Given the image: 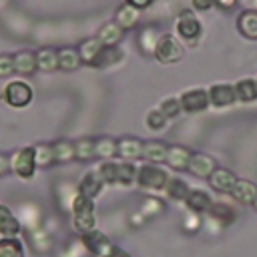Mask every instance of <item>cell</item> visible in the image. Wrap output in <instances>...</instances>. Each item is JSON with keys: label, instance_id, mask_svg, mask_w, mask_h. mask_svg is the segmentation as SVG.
Instances as JSON below:
<instances>
[{"label": "cell", "instance_id": "obj_25", "mask_svg": "<svg viewBox=\"0 0 257 257\" xmlns=\"http://www.w3.org/2000/svg\"><path fill=\"white\" fill-rule=\"evenodd\" d=\"M122 60V50L116 48V46H104L98 56L94 58V62L90 66L94 68H106V66H112V64H118Z\"/></svg>", "mask_w": 257, "mask_h": 257}, {"label": "cell", "instance_id": "obj_12", "mask_svg": "<svg viewBox=\"0 0 257 257\" xmlns=\"http://www.w3.org/2000/svg\"><path fill=\"white\" fill-rule=\"evenodd\" d=\"M143 141L137 139V137H122L116 141V155L124 161H135V159H141L143 157Z\"/></svg>", "mask_w": 257, "mask_h": 257}, {"label": "cell", "instance_id": "obj_15", "mask_svg": "<svg viewBox=\"0 0 257 257\" xmlns=\"http://www.w3.org/2000/svg\"><path fill=\"white\" fill-rule=\"evenodd\" d=\"M191 151L185 145H171L169 153H167V165L175 171H187L189 169V161H191Z\"/></svg>", "mask_w": 257, "mask_h": 257}, {"label": "cell", "instance_id": "obj_28", "mask_svg": "<svg viewBox=\"0 0 257 257\" xmlns=\"http://www.w3.org/2000/svg\"><path fill=\"white\" fill-rule=\"evenodd\" d=\"M163 191H165V193L169 195V199H173V201H185L187 195H189V191H191V187H189L181 177H173V179L167 181V185H165Z\"/></svg>", "mask_w": 257, "mask_h": 257}, {"label": "cell", "instance_id": "obj_11", "mask_svg": "<svg viewBox=\"0 0 257 257\" xmlns=\"http://www.w3.org/2000/svg\"><path fill=\"white\" fill-rule=\"evenodd\" d=\"M237 100L233 84H213L209 88V102L213 106H231Z\"/></svg>", "mask_w": 257, "mask_h": 257}, {"label": "cell", "instance_id": "obj_5", "mask_svg": "<svg viewBox=\"0 0 257 257\" xmlns=\"http://www.w3.org/2000/svg\"><path fill=\"white\" fill-rule=\"evenodd\" d=\"M10 169L20 177V179H32L36 171V161H34V147H24L18 149L10 157Z\"/></svg>", "mask_w": 257, "mask_h": 257}, {"label": "cell", "instance_id": "obj_8", "mask_svg": "<svg viewBox=\"0 0 257 257\" xmlns=\"http://www.w3.org/2000/svg\"><path fill=\"white\" fill-rule=\"evenodd\" d=\"M82 239V247L88 251V253H92V255H96V257H104L108 251H110V247H112V243H110V239L102 233V231H98V229H92V231H88V233H84V235H80Z\"/></svg>", "mask_w": 257, "mask_h": 257}, {"label": "cell", "instance_id": "obj_37", "mask_svg": "<svg viewBox=\"0 0 257 257\" xmlns=\"http://www.w3.org/2000/svg\"><path fill=\"white\" fill-rule=\"evenodd\" d=\"M167 120H169V118L161 112V108H153V110H149L147 116H145V124H147L151 131H163L165 124H167Z\"/></svg>", "mask_w": 257, "mask_h": 257}, {"label": "cell", "instance_id": "obj_45", "mask_svg": "<svg viewBox=\"0 0 257 257\" xmlns=\"http://www.w3.org/2000/svg\"><path fill=\"white\" fill-rule=\"evenodd\" d=\"M239 0H215V6L221 10H231Z\"/></svg>", "mask_w": 257, "mask_h": 257}, {"label": "cell", "instance_id": "obj_13", "mask_svg": "<svg viewBox=\"0 0 257 257\" xmlns=\"http://www.w3.org/2000/svg\"><path fill=\"white\" fill-rule=\"evenodd\" d=\"M102 185H104V181L100 179L98 171L92 169V171L84 173V177L80 179V183H78V195L88 197V199L94 201V197H98V193L102 191Z\"/></svg>", "mask_w": 257, "mask_h": 257}, {"label": "cell", "instance_id": "obj_38", "mask_svg": "<svg viewBox=\"0 0 257 257\" xmlns=\"http://www.w3.org/2000/svg\"><path fill=\"white\" fill-rule=\"evenodd\" d=\"M116 167H118V163H114V161H104L98 165L96 171L106 185H116Z\"/></svg>", "mask_w": 257, "mask_h": 257}, {"label": "cell", "instance_id": "obj_7", "mask_svg": "<svg viewBox=\"0 0 257 257\" xmlns=\"http://www.w3.org/2000/svg\"><path fill=\"white\" fill-rule=\"evenodd\" d=\"M177 34L187 40L189 44H195L197 38L201 36V22L197 20V16L191 10H183L177 18Z\"/></svg>", "mask_w": 257, "mask_h": 257}, {"label": "cell", "instance_id": "obj_41", "mask_svg": "<svg viewBox=\"0 0 257 257\" xmlns=\"http://www.w3.org/2000/svg\"><path fill=\"white\" fill-rule=\"evenodd\" d=\"M14 72V58L10 54H0V78L10 76Z\"/></svg>", "mask_w": 257, "mask_h": 257}, {"label": "cell", "instance_id": "obj_6", "mask_svg": "<svg viewBox=\"0 0 257 257\" xmlns=\"http://www.w3.org/2000/svg\"><path fill=\"white\" fill-rule=\"evenodd\" d=\"M179 100H181L183 112H189V114L203 112V110L209 108V90H205V88H189L179 96Z\"/></svg>", "mask_w": 257, "mask_h": 257}, {"label": "cell", "instance_id": "obj_40", "mask_svg": "<svg viewBox=\"0 0 257 257\" xmlns=\"http://www.w3.org/2000/svg\"><path fill=\"white\" fill-rule=\"evenodd\" d=\"M141 46H143V50H155V44H157V40H159V36H153V30L151 28H147V30H143V34H141Z\"/></svg>", "mask_w": 257, "mask_h": 257}, {"label": "cell", "instance_id": "obj_35", "mask_svg": "<svg viewBox=\"0 0 257 257\" xmlns=\"http://www.w3.org/2000/svg\"><path fill=\"white\" fill-rule=\"evenodd\" d=\"M34 161H36V167H50L54 163V155H52V145H46V143H40L34 147Z\"/></svg>", "mask_w": 257, "mask_h": 257}, {"label": "cell", "instance_id": "obj_18", "mask_svg": "<svg viewBox=\"0 0 257 257\" xmlns=\"http://www.w3.org/2000/svg\"><path fill=\"white\" fill-rule=\"evenodd\" d=\"M185 203H187V209H191L195 213H203V211H209L213 207L211 195L207 191H203V189H191L187 199H185Z\"/></svg>", "mask_w": 257, "mask_h": 257}, {"label": "cell", "instance_id": "obj_3", "mask_svg": "<svg viewBox=\"0 0 257 257\" xmlns=\"http://www.w3.org/2000/svg\"><path fill=\"white\" fill-rule=\"evenodd\" d=\"M167 181H169V175L159 165L145 163V165H141L137 169V183L145 191H163Z\"/></svg>", "mask_w": 257, "mask_h": 257}, {"label": "cell", "instance_id": "obj_34", "mask_svg": "<svg viewBox=\"0 0 257 257\" xmlns=\"http://www.w3.org/2000/svg\"><path fill=\"white\" fill-rule=\"evenodd\" d=\"M74 159L78 161L94 159V139H78L74 143Z\"/></svg>", "mask_w": 257, "mask_h": 257}, {"label": "cell", "instance_id": "obj_32", "mask_svg": "<svg viewBox=\"0 0 257 257\" xmlns=\"http://www.w3.org/2000/svg\"><path fill=\"white\" fill-rule=\"evenodd\" d=\"M209 213H211L217 221H221L223 225L233 223V221H235V217H237L235 209H233L231 205H227V203H213V207L209 209Z\"/></svg>", "mask_w": 257, "mask_h": 257}, {"label": "cell", "instance_id": "obj_44", "mask_svg": "<svg viewBox=\"0 0 257 257\" xmlns=\"http://www.w3.org/2000/svg\"><path fill=\"white\" fill-rule=\"evenodd\" d=\"M8 171H10V159H8L6 155H2V153H0V177H2V175H6Z\"/></svg>", "mask_w": 257, "mask_h": 257}, {"label": "cell", "instance_id": "obj_48", "mask_svg": "<svg viewBox=\"0 0 257 257\" xmlns=\"http://www.w3.org/2000/svg\"><path fill=\"white\" fill-rule=\"evenodd\" d=\"M253 209L257 211V197H255V201H253Z\"/></svg>", "mask_w": 257, "mask_h": 257}, {"label": "cell", "instance_id": "obj_19", "mask_svg": "<svg viewBox=\"0 0 257 257\" xmlns=\"http://www.w3.org/2000/svg\"><path fill=\"white\" fill-rule=\"evenodd\" d=\"M167 153H169V145L161 143V141H147L143 145V159H147L153 165L165 163L167 161Z\"/></svg>", "mask_w": 257, "mask_h": 257}, {"label": "cell", "instance_id": "obj_36", "mask_svg": "<svg viewBox=\"0 0 257 257\" xmlns=\"http://www.w3.org/2000/svg\"><path fill=\"white\" fill-rule=\"evenodd\" d=\"M161 112L167 116V118H177L181 112H183V106H181V100L177 96H169L161 102Z\"/></svg>", "mask_w": 257, "mask_h": 257}, {"label": "cell", "instance_id": "obj_49", "mask_svg": "<svg viewBox=\"0 0 257 257\" xmlns=\"http://www.w3.org/2000/svg\"><path fill=\"white\" fill-rule=\"evenodd\" d=\"M0 2H4V0H0Z\"/></svg>", "mask_w": 257, "mask_h": 257}, {"label": "cell", "instance_id": "obj_43", "mask_svg": "<svg viewBox=\"0 0 257 257\" xmlns=\"http://www.w3.org/2000/svg\"><path fill=\"white\" fill-rule=\"evenodd\" d=\"M104 257H131V253H128V251H124V249H122V247H118V245H112V247H110V251H108Z\"/></svg>", "mask_w": 257, "mask_h": 257}, {"label": "cell", "instance_id": "obj_4", "mask_svg": "<svg viewBox=\"0 0 257 257\" xmlns=\"http://www.w3.org/2000/svg\"><path fill=\"white\" fill-rule=\"evenodd\" d=\"M2 96H4V102L14 106V108H22L26 104H30L34 92H32V86L24 80H12L4 86L2 90Z\"/></svg>", "mask_w": 257, "mask_h": 257}, {"label": "cell", "instance_id": "obj_39", "mask_svg": "<svg viewBox=\"0 0 257 257\" xmlns=\"http://www.w3.org/2000/svg\"><path fill=\"white\" fill-rule=\"evenodd\" d=\"M32 245H34L36 251H42V253H44V251L50 249V239H48L42 231H34V233H32Z\"/></svg>", "mask_w": 257, "mask_h": 257}, {"label": "cell", "instance_id": "obj_2", "mask_svg": "<svg viewBox=\"0 0 257 257\" xmlns=\"http://www.w3.org/2000/svg\"><path fill=\"white\" fill-rule=\"evenodd\" d=\"M153 56H155V60L161 62V64H175V62H179V60L185 56V48H183V44L177 40V36H173V34H163V36H159V40H157V44H155Z\"/></svg>", "mask_w": 257, "mask_h": 257}, {"label": "cell", "instance_id": "obj_1", "mask_svg": "<svg viewBox=\"0 0 257 257\" xmlns=\"http://www.w3.org/2000/svg\"><path fill=\"white\" fill-rule=\"evenodd\" d=\"M72 225L76 229V233L84 235L92 229H96V217H94V203L88 197L76 195L72 201Z\"/></svg>", "mask_w": 257, "mask_h": 257}, {"label": "cell", "instance_id": "obj_33", "mask_svg": "<svg viewBox=\"0 0 257 257\" xmlns=\"http://www.w3.org/2000/svg\"><path fill=\"white\" fill-rule=\"evenodd\" d=\"M0 257H24V247L20 239H0Z\"/></svg>", "mask_w": 257, "mask_h": 257}, {"label": "cell", "instance_id": "obj_17", "mask_svg": "<svg viewBox=\"0 0 257 257\" xmlns=\"http://www.w3.org/2000/svg\"><path fill=\"white\" fill-rule=\"evenodd\" d=\"M231 197L243 205H253V201L257 197V185L247 179H237V183L231 191Z\"/></svg>", "mask_w": 257, "mask_h": 257}, {"label": "cell", "instance_id": "obj_21", "mask_svg": "<svg viewBox=\"0 0 257 257\" xmlns=\"http://www.w3.org/2000/svg\"><path fill=\"white\" fill-rule=\"evenodd\" d=\"M114 22L122 28V30H128V28H135V24L139 22V10L131 4H120L114 12Z\"/></svg>", "mask_w": 257, "mask_h": 257}, {"label": "cell", "instance_id": "obj_47", "mask_svg": "<svg viewBox=\"0 0 257 257\" xmlns=\"http://www.w3.org/2000/svg\"><path fill=\"white\" fill-rule=\"evenodd\" d=\"M243 4H247V10H257V0H241Z\"/></svg>", "mask_w": 257, "mask_h": 257}, {"label": "cell", "instance_id": "obj_27", "mask_svg": "<svg viewBox=\"0 0 257 257\" xmlns=\"http://www.w3.org/2000/svg\"><path fill=\"white\" fill-rule=\"evenodd\" d=\"M116 139H112V137H98V139H94V157L96 159H104V161H108V159H112V157H116Z\"/></svg>", "mask_w": 257, "mask_h": 257}, {"label": "cell", "instance_id": "obj_16", "mask_svg": "<svg viewBox=\"0 0 257 257\" xmlns=\"http://www.w3.org/2000/svg\"><path fill=\"white\" fill-rule=\"evenodd\" d=\"M237 30L249 40H257V10H243L237 16Z\"/></svg>", "mask_w": 257, "mask_h": 257}, {"label": "cell", "instance_id": "obj_9", "mask_svg": "<svg viewBox=\"0 0 257 257\" xmlns=\"http://www.w3.org/2000/svg\"><path fill=\"white\" fill-rule=\"evenodd\" d=\"M217 169V163L211 155H205V153H193L191 155V161H189V173H193L195 177L199 179H209L211 173Z\"/></svg>", "mask_w": 257, "mask_h": 257}, {"label": "cell", "instance_id": "obj_14", "mask_svg": "<svg viewBox=\"0 0 257 257\" xmlns=\"http://www.w3.org/2000/svg\"><path fill=\"white\" fill-rule=\"evenodd\" d=\"M20 231H22V225L16 219V215L10 211V207H6V205L0 203V235L4 239H12Z\"/></svg>", "mask_w": 257, "mask_h": 257}, {"label": "cell", "instance_id": "obj_30", "mask_svg": "<svg viewBox=\"0 0 257 257\" xmlns=\"http://www.w3.org/2000/svg\"><path fill=\"white\" fill-rule=\"evenodd\" d=\"M52 155H54V163H70L74 159V143L66 139L52 143Z\"/></svg>", "mask_w": 257, "mask_h": 257}, {"label": "cell", "instance_id": "obj_31", "mask_svg": "<svg viewBox=\"0 0 257 257\" xmlns=\"http://www.w3.org/2000/svg\"><path fill=\"white\" fill-rule=\"evenodd\" d=\"M137 165L133 161H122L118 163L116 167V185H122V187H128L133 183H137Z\"/></svg>", "mask_w": 257, "mask_h": 257}, {"label": "cell", "instance_id": "obj_24", "mask_svg": "<svg viewBox=\"0 0 257 257\" xmlns=\"http://www.w3.org/2000/svg\"><path fill=\"white\" fill-rule=\"evenodd\" d=\"M34 54H36V68H40L42 72H52L58 68V50L38 48Z\"/></svg>", "mask_w": 257, "mask_h": 257}, {"label": "cell", "instance_id": "obj_23", "mask_svg": "<svg viewBox=\"0 0 257 257\" xmlns=\"http://www.w3.org/2000/svg\"><path fill=\"white\" fill-rule=\"evenodd\" d=\"M102 48H104V46H102V42H100L96 36H92V38L82 40V42H80V46H78L76 50H78V54H80V60H82L84 64H88V66H90Z\"/></svg>", "mask_w": 257, "mask_h": 257}, {"label": "cell", "instance_id": "obj_26", "mask_svg": "<svg viewBox=\"0 0 257 257\" xmlns=\"http://www.w3.org/2000/svg\"><path fill=\"white\" fill-rule=\"evenodd\" d=\"M235 88V94H237V100L241 102H253L257 100V80L253 78H241L233 84Z\"/></svg>", "mask_w": 257, "mask_h": 257}, {"label": "cell", "instance_id": "obj_10", "mask_svg": "<svg viewBox=\"0 0 257 257\" xmlns=\"http://www.w3.org/2000/svg\"><path fill=\"white\" fill-rule=\"evenodd\" d=\"M235 183H237L235 173L229 171V169H225V167H217V169L211 173V177H209L211 189H215V191H219V193H231L233 187H235Z\"/></svg>", "mask_w": 257, "mask_h": 257}, {"label": "cell", "instance_id": "obj_29", "mask_svg": "<svg viewBox=\"0 0 257 257\" xmlns=\"http://www.w3.org/2000/svg\"><path fill=\"white\" fill-rule=\"evenodd\" d=\"M80 54L76 48H60L58 50V68L60 70H76L80 66Z\"/></svg>", "mask_w": 257, "mask_h": 257}, {"label": "cell", "instance_id": "obj_46", "mask_svg": "<svg viewBox=\"0 0 257 257\" xmlns=\"http://www.w3.org/2000/svg\"><path fill=\"white\" fill-rule=\"evenodd\" d=\"M124 2L131 4V6H135L137 10H143V8H149L153 0H124Z\"/></svg>", "mask_w": 257, "mask_h": 257}, {"label": "cell", "instance_id": "obj_22", "mask_svg": "<svg viewBox=\"0 0 257 257\" xmlns=\"http://www.w3.org/2000/svg\"><path fill=\"white\" fill-rule=\"evenodd\" d=\"M12 58H14V72L26 76L36 70V54L32 50H20Z\"/></svg>", "mask_w": 257, "mask_h": 257}, {"label": "cell", "instance_id": "obj_20", "mask_svg": "<svg viewBox=\"0 0 257 257\" xmlns=\"http://www.w3.org/2000/svg\"><path fill=\"white\" fill-rule=\"evenodd\" d=\"M122 28L114 22V20H110V22H106V24H102L100 28H98V32H96V38L102 42V46H116L118 42H120V38H122Z\"/></svg>", "mask_w": 257, "mask_h": 257}, {"label": "cell", "instance_id": "obj_42", "mask_svg": "<svg viewBox=\"0 0 257 257\" xmlns=\"http://www.w3.org/2000/svg\"><path fill=\"white\" fill-rule=\"evenodd\" d=\"M191 4H193L195 10L207 12V10H211V8L215 6V0H191Z\"/></svg>", "mask_w": 257, "mask_h": 257}]
</instances>
